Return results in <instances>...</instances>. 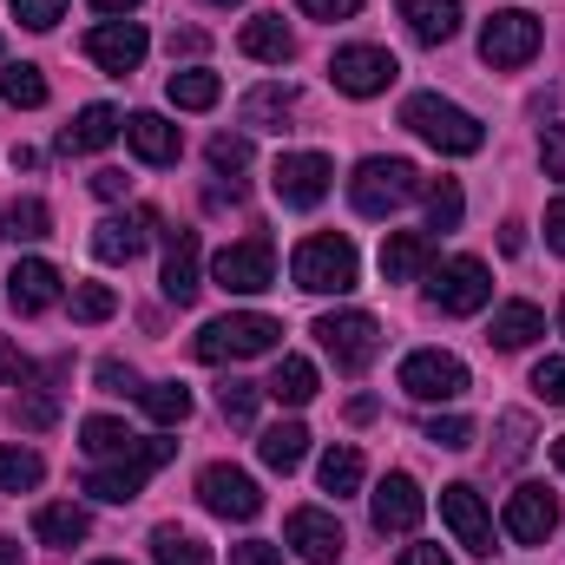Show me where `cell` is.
<instances>
[{"mask_svg": "<svg viewBox=\"0 0 565 565\" xmlns=\"http://www.w3.org/2000/svg\"><path fill=\"white\" fill-rule=\"evenodd\" d=\"M402 126L422 132V139L434 145V151H447V158H473V151L487 145V126H480L467 106L440 99V93H415V99L402 106Z\"/></svg>", "mask_w": 565, "mask_h": 565, "instance_id": "6da1fadb", "label": "cell"}, {"mask_svg": "<svg viewBox=\"0 0 565 565\" xmlns=\"http://www.w3.org/2000/svg\"><path fill=\"white\" fill-rule=\"evenodd\" d=\"M171 454H178V440H132V454L99 460V467L86 473V493H93V500H106V507H132V500L145 493V480H151Z\"/></svg>", "mask_w": 565, "mask_h": 565, "instance_id": "7a4b0ae2", "label": "cell"}, {"mask_svg": "<svg viewBox=\"0 0 565 565\" xmlns=\"http://www.w3.org/2000/svg\"><path fill=\"white\" fill-rule=\"evenodd\" d=\"M355 270H362V257H355L349 237H302L296 257H289V277H296V289H309V296H349L355 289Z\"/></svg>", "mask_w": 565, "mask_h": 565, "instance_id": "3957f363", "label": "cell"}, {"mask_svg": "<svg viewBox=\"0 0 565 565\" xmlns=\"http://www.w3.org/2000/svg\"><path fill=\"white\" fill-rule=\"evenodd\" d=\"M408 198H422V171H415L408 158H362L355 178H349V204H355L362 217H388V211H402Z\"/></svg>", "mask_w": 565, "mask_h": 565, "instance_id": "277c9868", "label": "cell"}, {"mask_svg": "<svg viewBox=\"0 0 565 565\" xmlns=\"http://www.w3.org/2000/svg\"><path fill=\"white\" fill-rule=\"evenodd\" d=\"M282 335L277 316H257V309H244V316H217V322H204L198 329V362H244V355H270Z\"/></svg>", "mask_w": 565, "mask_h": 565, "instance_id": "5b68a950", "label": "cell"}, {"mask_svg": "<svg viewBox=\"0 0 565 565\" xmlns=\"http://www.w3.org/2000/svg\"><path fill=\"white\" fill-rule=\"evenodd\" d=\"M316 342L342 375H362L382 355V322L369 309H329V316H316Z\"/></svg>", "mask_w": 565, "mask_h": 565, "instance_id": "8992f818", "label": "cell"}, {"mask_svg": "<svg viewBox=\"0 0 565 565\" xmlns=\"http://www.w3.org/2000/svg\"><path fill=\"white\" fill-rule=\"evenodd\" d=\"M427 302H434L440 316H473V309L493 302V270H487L480 257H447V264L427 277Z\"/></svg>", "mask_w": 565, "mask_h": 565, "instance_id": "52a82bcc", "label": "cell"}, {"mask_svg": "<svg viewBox=\"0 0 565 565\" xmlns=\"http://www.w3.org/2000/svg\"><path fill=\"white\" fill-rule=\"evenodd\" d=\"M540 20L526 13V7H507V13H493L487 26H480V60L487 66H500V73H513V66H526L533 53H540Z\"/></svg>", "mask_w": 565, "mask_h": 565, "instance_id": "ba28073f", "label": "cell"}, {"mask_svg": "<svg viewBox=\"0 0 565 565\" xmlns=\"http://www.w3.org/2000/svg\"><path fill=\"white\" fill-rule=\"evenodd\" d=\"M211 277H217V289H231V296H257V289H270V282H277V250H270V237L224 244L217 264H211Z\"/></svg>", "mask_w": 565, "mask_h": 565, "instance_id": "9c48e42d", "label": "cell"}, {"mask_svg": "<svg viewBox=\"0 0 565 565\" xmlns=\"http://www.w3.org/2000/svg\"><path fill=\"white\" fill-rule=\"evenodd\" d=\"M395 53L388 46H342L335 60H329V79H335V93H349V99H375V93H388L395 86Z\"/></svg>", "mask_w": 565, "mask_h": 565, "instance_id": "30bf717a", "label": "cell"}, {"mask_svg": "<svg viewBox=\"0 0 565 565\" xmlns=\"http://www.w3.org/2000/svg\"><path fill=\"white\" fill-rule=\"evenodd\" d=\"M198 500H204L217 520H257V513H264V487H257L244 467H231V460H217V467L198 473Z\"/></svg>", "mask_w": 565, "mask_h": 565, "instance_id": "8fae6325", "label": "cell"}, {"mask_svg": "<svg viewBox=\"0 0 565 565\" xmlns=\"http://www.w3.org/2000/svg\"><path fill=\"white\" fill-rule=\"evenodd\" d=\"M270 184H277V198L289 211H316V204L329 198V184H335V164H329L322 151H282L277 171H270Z\"/></svg>", "mask_w": 565, "mask_h": 565, "instance_id": "7c38bea8", "label": "cell"}, {"mask_svg": "<svg viewBox=\"0 0 565 565\" xmlns=\"http://www.w3.org/2000/svg\"><path fill=\"white\" fill-rule=\"evenodd\" d=\"M402 395H415V402H454V395H467V362L447 355V349H415L402 362Z\"/></svg>", "mask_w": 565, "mask_h": 565, "instance_id": "4fadbf2b", "label": "cell"}, {"mask_svg": "<svg viewBox=\"0 0 565 565\" xmlns=\"http://www.w3.org/2000/svg\"><path fill=\"white\" fill-rule=\"evenodd\" d=\"M440 520H447V533H454L473 559H487V553H493V513H487V500H480L467 480L440 487Z\"/></svg>", "mask_w": 565, "mask_h": 565, "instance_id": "5bb4252c", "label": "cell"}, {"mask_svg": "<svg viewBox=\"0 0 565 565\" xmlns=\"http://www.w3.org/2000/svg\"><path fill=\"white\" fill-rule=\"evenodd\" d=\"M282 540L296 546V559H309V565H335L342 553H349L342 520H335V513H322V507H296V513L282 520Z\"/></svg>", "mask_w": 565, "mask_h": 565, "instance_id": "9a60e30c", "label": "cell"}, {"mask_svg": "<svg viewBox=\"0 0 565 565\" xmlns=\"http://www.w3.org/2000/svg\"><path fill=\"white\" fill-rule=\"evenodd\" d=\"M151 53V40H145L139 20H99L93 33H86V60L93 66H106V73H139V60Z\"/></svg>", "mask_w": 565, "mask_h": 565, "instance_id": "2e32d148", "label": "cell"}, {"mask_svg": "<svg viewBox=\"0 0 565 565\" xmlns=\"http://www.w3.org/2000/svg\"><path fill=\"white\" fill-rule=\"evenodd\" d=\"M507 540H520V546H546L553 540V526H559V500L546 493V487H520L513 500H507Z\"/></svg>", "mask_w": 565, "mask_h": 565, "instance_id": "e0dca14e", "label": "cell"}, {"mask_svg": "<svg viewBox=\"0 0 565 565\" xmlns=\"http://www.w3.org/2000/svg\"><path fill=\"white\" fill-rule=\"evenodd\" d=\"M158 289L184 309V302H198V289H204V244H198V231H171V250H164V277Z\"/></svg>", "mask_w": 565, "mask_h": 565, "instance_id": "ac0fdd59", "label": "cell"}, {"mask_svg": "<svg viewBox=\"0 0 565 565\" xmlns=\"http://www.w3.org/2000/svg\"><path fill=\"white\" fill-rule=\"evenodd\" d=\"M427 513V493L415 487V473H388L375 487V533H415Z\"/></svg>", "mask_w": 565, "mask_h": 565, "instance_id": "d6986e66", "label": "cell"}, {"mask_svg": "<svg viewBox=\"0 0 565 565\" xmlns=\"http://www.w3.org/2000/svg\"><path fill=\"white\" fill-rule=\"evenodd\" d=\"M7 302H13V316H46L60 302V270L46 257H20L7 277Z\"/></svg>", "mask_w": 565, "mask_h": 565, "instance_id": "ffe728a7", "label": "cell"}, {"mask_svg": "<svg viewBox=\"0 0 565 565\" xmlns=\"http://www.w3.org/2000/svg\"><path fill=\"white\" fill-rule=\"evenodd\" d=\"M151 231H158L151 211H139V217H99V224H93V257H99V264H132Z\"/></svg>", "mask_w": 565, "mask_h": 565, "instance_id": "44dd1931", "label": "cell"}, {"mask_svg": "<svg viewBox=\"0 0 565 565\" xmlns=\"http://www.w3.org/2000/svg\"><path fill=\"white\" fill-rule=\"evenodd\" d=\"M126 145L139 151L145 164H178V151H184L178 126H171L164 113H132V119H126Z\"/></svg>", "mask_w": 565, "mask_h": 565, "instance_id": "7402d4cb", "label": "cell"}, {"mask_svg": "<svg viewBox=\"0 0 565 565\" xmlns=\"http://www.w3.org/2000/svg\"><path fill=\"white\" fill-rule=\"evenodd\" d=\"M434 270V244H427L422 231H388V244H382V277L388 282H415Z\"/></svg>", "mask_w": 565, "mask_h": 565, "instance_id": "603a6c76", "label": "cell"}, {"mask_svg": "<svg viewBox=\"0 0 565 565\" xmlns=\"http://www.w3.org/2000/svg\"><path fill=\"white\" fill-rule=\"evenodd\" d=\"M533 335H546V309L540 302H500L493 309V329H487L493 349H526Z\"/></svg>", "mask_w": 565, "mask_h": 565, "instance_id": "cb8c5ba5", "label": "cell"}, {"mask_svg": "<svg viewBox=\"0 0 565 565\" xmlns=\"http://www.w3.org/2000/svg\"><path fill=\"white\" fill-rule=\"evenodd\" d=\"M402 20L422 46H440L460 33V0H402Z\"/></svg>", "mask_w": 565, "mask_h": 565, "instance_id": "d4e9b609", "label": "cell"}, {"mask_svg": "<svg viewBox=\"0 0 565 565\" xmlns=\"http://www.w3.org/2000/svg\"><path fill=\"white\" fill-rule=\"evenodd\" d=\"M237 46H244L250 60H264V66H282V60L296 53V33L282 26V13H257V20H244Z\"/></svg>", "mask_w": 565, "mask_h": 565, "instance_id": "484cf974", "label": "cell"}, {"mask_svg": "<svg viewBox=\"0 0 565 565\" xmlns=\"http://www.w3.org/2000/svg\"><path fill=\"white\" fill-rule=\"evenodd\" d=\"M289 113H296V86H257V93H244V106H237V119H244L250 132H282Z\"/></svg>", "mask_w": 565, "mask_h": 565, "instance_id": "4316f807", "label": "cell"}, {"mask_svg": "<svg viewBox=\"0 0 565 565\" xmlns=\"http://www.w3.org/2000/svg\"><path fill=\"white\" fill-rule=\"evenodd\" d=\"M119 126H126V119H119L113 106H86V113L60 132V151H106V145L119 139Z\"/></svg>", "mask_w": 565, "mask_h": 565, "instance_id": "83f0119b", "label": "cell"}, {"mask_svg": "<svg viewBox=\"0 0 565 565\" xmlns=\"http://www.w3.org/2000/svg\"><path fill=\"white\" fill-rule=\"evenodd\" d=\"M164 93H171V106H178V113H211V106L224 99V79H217L211 66H184V73H171V86H164Z\"/></svg>", "mask_w": 565, "mask_h": 565, "instance_id": "f1b7e54d", "label": "cell"}, {"mask_svg": "<svg viewBox=\"0 0 565 565\" xmlns=\"http://www.w3.org/2000/svg\"><path fill=\"white\" fill-rule=\"evenodd\" d=\"M33 533H40L46 546H79V540L93 533V520H86V507L53 500V507H40V513H33Z\"/></svg>", "mask_w": 565, "mask_h": 565, "instance_id": "f546056e", "label": "cell"}, {"mask_svg": "<svg viewBox=\"0 0 565 565\" xmlns=\"http://www.w3.org/2000/svg\"><path fill=\"white\" fill-rule=\"evenodd\" d=\"M264 395H277L282 408L316 402V362H309V355H282L277 369H270V382H264Z\"/></svg>", "mask_w": 565, "mask_h": 565, "instance_id": "4dcf8cb0", "label": "cell"}, {"mask_svg": "<svg viewBox=\"0 0 565 565\" xmlns=\"http://www.w3.org/2000/svg\"><path fill=\"white\" fill-rule=\"evenodd\" d=\"M257 454H264V467H270V473H296V467H302V454H309V427H302V422L270 427V434L257 440Z\"/></svg>", "mask_w": 565, "mask_h": 565, "instance_id": "1f68e13d", "label": "cell"}, {"mask_svg": "<svg viewBox=\"0 0 565 565\" xmlns=\"http://www.w3.org/2000/svg\"><path fill=\"white\" fill-rule=\"evenodd\" d=\"M139 402H145V415H151L158 427H178L184 415H191V388H184V382H145Z\"/></svg>", "mask_w": 565, "mask_h": 565, "instance_id": "d6a6232c", "label": "cell"}, {"mask_svg": "<svg viewBox=\"0 0 565 565\" xmlns=\"http://www.w3.org/2000/svg\"><path fill=\"white\" fill-rule=\"evenodd\" d=\"M79 447L93 460H119V454H132V434H126V422H113V415H93V422H79Z\"/></svg>", "mask_w": 565, "mask_h": 565, "instance_id": "836d02e7", "label": "cell"}, {"mask_svg": "<svg viewBox=\"0 0 565 565\" xmlns=\"http://www.w3.org/2000/svg\"><path fill=\"white\" fill-rule=\"evenodd\" d=\"M422 198H427V231H460L467 198H460V184H454V178H434V184H422Z\"/></svg>", "mask_w": 565, "mask_h": 565, "instance_id": "e575fe53", "label": "cell"}, {"mask_svg": "<svg viewBox=\"0 0 565 565\" xmlns=\"http://www.w3.org/2000/svg\"><path fill=\"white\" fill-rule=\"evenodd\" d=\"M7 237H13V244H40V237H53V211H46L40 198H13V204H7Z\"/></svg>", "mask_w": 565, "mask_h": 565, "instance_id": "d590c367", "label": "cell"}, {"mask_svg": "<svg viewBox=\"0 0 565 565\" xmlns=\"http://www.w3.org/2000/svg\"><path fill=\"white\" fill-rule=\"evenodd\" d=\"M316 473H322V493H335V500H349V493L362 487V454H355V447H329Z\"/></svg>", "mask_w": 565, "mask_h": 565, "instance_id": "8d00e7d4", "label": "cell"}, {"mask_svg": "<svg viewBox=\"0 0 565 565\" xmlns=\"http://www.w3.org/2000/svg\"><path fill=\"white\" fill-rule=\"evenodd\" d=\"M0 99L7 106H46V79H40V66H26V60H13V66H0Z\"/></svg>", "mask_w": 565, "mask_h": 565, "instance_id": "74e56055", "label": "cell"}, {"mask_svg": "<svg viewBox=\"0 0 565 565\" xmlns=\"http://www.w3.org/2000/svg\"><path fill=\"white\" fill-rule=\"evenodd\" d=\"M151 559L158 565H211V553H204V540H191L184 526H158V533H151Z\"/></svg>", "mask_w": 565, "mask_h": 565, "instance_id": "f35d334b", "label": "cell"}, {"mask_svg": "<svg viewBox=\"0 0 565 565\" xmlns=\"http://www.w3.org/2000/svg\"><path fill=\"white\" fill-rule=\"evenodd\" d=\"M40 473H46V460H40L33 447H0V487H7V493H33Z\"/></svg>", "mask_w": 565, "mask_h": 565, "instance_id": "ab89813d", "label": "cell"}, {"mask_svg": "<svg viewBox=\"0 0 565 565\" xmlns=\"http://www.w3.org/2000/svg\"><path fill=\"white\" fill-rule=\"evenodd\" d=\"M13 422L26 427V434H46V427L60 422V402H53L46 388H20V402H13Z\"/></svg>", "mask_w": 565, "mask_h": 565, "instance_id": "60d3db41", "label": "cell"}, {"mask_svg": "<svg viewBox=\"0 0 565 565\" xmlns=\"http://www.w3.org/2000/svg\"><path fill=\"white\" fill-rule=\"evenodd\" d=\"M204 158H211L217 178H237V171H250V139H244V132H217Z\"/></svg>", "mask_w": 565, "mask_h": 565, "instance_id": "b9f144b4", "label": "cell"}, {"mask_svg": "<svg viewBox=\"0 0 565 565\" xmlns=\"http://www.w3.org/2000/svg\"><path fill=\"white\" fill-rule=\"evenodd\" d=\"M257 395H264L257 382H224V388H217L224 422H231V427H250V422H257Z\"/></svg>", "mask_w": 565, "mask_h": 565, "instance_id": "7bdbcfd3", "label": "cell"}, {"mask_svg": "<svg viewBox=\"0 0 565 565\" xmlns=\"http://www.w3.org/2000/svg\"><path fill=\"white\" fill-rule=\"evenodd\" d=\"M113 309H119V296H113L106 282H79V289H73V316H79V322H106Z\"/></svg>", "mask_w": 565, "mask_h": 565, "instance_id": "ee69618b", "label": "cell"}, {"mask_svg": "<svg viewBox=\"0 0 565 565\" xmlns=\"http://www.w3.org/2000/svg\"><path fill=\"white\" fill-rule=\"evenodd\" d=\"M427 440L447 447V454H460V447H473V422H467V415H434V422H427Z\"/></svg>", "mask_w": 565, "mask_h": 565, "instance_id": "f6af8a7d", "label": "cell"}, {"mask_svg": "<svg viewBox=\"0 0 565 565\" xmlns=\"http://www.w3.org/2000/svg\"><path fill=\"white\" fill-rule=\"evenodd\" d=\"M13 20H20V26H33V33H46V26H60V20H66V0H13Z\"/></svg>", "mask_w": 565, "mask_h": 565, "instance_id": "bcb514c9", "label": "cell"}, {"mask_svg": "<svg viewBox=\"0 0 565 565\" xmlns=\"http://www.w3.org/2000/svg\"><path fill=\"white\" fill-rule=\"evenodd\" d=\"M533 388H540L546 408H565V355H546V362L533 369Z\"/></svg>", "mask_w": 565, "mask_h": 565, "instance_id": "7dc6e473", "label": "cell"}, {"mask_svg": "<svg viewBox=\"0 0 565 565\" xmlns=\"http://www.w3.org/2000/svg\"><path fill=\"white\" fill-rule=\"evenodd\" d=\"M500 434H507V440H500V460H526V447H533V422H526V415H507Z\"/></svg>", "mask_w": 565, "mask_h": 565, "instance_id": "c3c4849f", "label": "cell"}, {"mask_svg": "<svg viewBox=\"0 0 565 565\" xmlns=\"http://www.w3.org/2000/svg\"><path fill=\"white\" fill-rule=\"evenodd\" d=\"M99 388H106V395H139V375H132V362L106 355V362H99Z\"/></svg>", "mask_w": 565, "mask_h": 565, "instance_id": "681fc988", "label": "cell"}, {"mask_svg": "<svg viewBox=\"0 0 565 565\" xmlns=\"http://www.w3.org/2000/svg\"><path fill=\"white\" fill-rule=\"evenodd\" d=\"M0 382H13V388H26V382H33V362H26L7 335H0Z\"/></svg>", "mask_w": 565, "mask_h": 565, "instance_id": "f907efd6", "label": "cell"}, {"mask_svg": "<svg viewBox=\"0 0 565 565\" xmlns=\"http://www.w3.org/2000/svg\"><path fill=\"white\" fill-rule=\"evenodd\" d=\"M231 565H282V546H270V540H244V546H231Z\"/></svg>", "mask_w": 565, "mask_h": 565, "instance_id": "816d5d0a", "label": "cell"}, {"mask_svg": "<svg viewBox=\"0 0 565 565\" xmlns=\"http://www.w3.org/2000/svg\"><path fill=\"white\" fill-rule=\"evenodd\" d=\"M540 158H546V178H559V184H565V126H546Z\"/></svg>", "mask_w": 565, "mask_h": 565, "instance_id": "f5cc1de1", "label": "cell"}, {"mask_svg": "<svg viewBox=\"0 0 565 565\" xmlns=\"http://www.w3.org/2000/svg\"><path fill=\"white\" fill-rule=\"evenodd\" d=\"M296 7H302L309 20H349V13H355L362 0H296Z\"/></svg>", "mask_w": 565, "mask_h": 565, "instance_id": "db71d44e", "label": "cell"}, {"mask_svg": "<svg viewBox=\"0 0 565 565\" xmlns=\"http://www.w3.org/2000/svg\"><path fill=\"white\" fill-rule=\"evenodd\" d=\"M93 191H99V198H106V204H113V198H126V191H132V178H126V171H113V164H106V171H93Z\"/></svg>", "mask_w": 565, "mask_h": 565, "instance_id": "11a10c76", "label": "cell"}, {"mask_svg": "<svg viewBox=\"0 0 565 565\" xmlns=\"http://www.w3.org/2000/svg\"><path fill=\"white\" fill-rule=\"evenodd\" d=\"M546 244L565 257V198H553V204H546Z\"/></svg>", "mask_w": 565, "mask_h": 565, "instance_id": "9f6ffc18", "label": "cell"}, {"mask_svg": "<svg viewBox=\"0 0 565 565\" xmlns=\"http://www.w3.org/2000/svg\"><path fill=\"white\" fill-rule=\"evenodd\" d=\"M402 565H454V559H447L440 546H408V553H402Z\"/></svg>", "mask_w": 565, "mask_h": 565, "instance_id": "6f0895ef", "label": "cell"}, {"mask_svg": "<svg viewBox=\"0 0 565 565\" xmlns=\"http://www.w3.org/2000/svg\"><path fill=\"white\" fill-rule=\"evenodd\" d=\"M500 250H507V257H520V250H526V231H520V224H507V231H500Z\"/></svg>", "mask_w": 565, "mask_h": 565, "instance_id": "680465c9", "label": "cell"}, {"mask_svg": "<svg viewBox=\"0 0 565 565\" xmlns=\"http://www.w3.org/2000/svg\"><path fill=\"white\" fill-rule=\"evenodd\" d=\"M349 422H375V395H355L349 402Z\"/></svg>", "mask_w": 565, "mask_h": 565, "instance_id": "91938a15", "label": "cell"}, {"mask_svg": "<svg viewBox=\"0 0 565 565\" xmlns=\"http://www.w3.org/2000/svg\"><path fill=\"white\" fill-rule=\"evenodd\" d=\"M0 565H20V540H7V533H0Z\"/></svg>", "mask_w": 565, "mask_h": 565, "instance_id": "94428289", "label": "cell"}, {"mask_svg": "<svg viewBox=\"0 0 565 565\" xmlns=\"http://www.w3.org/2000/svg\"><path fill=\"white\" fill-rule=\"evenodd\" d=\"M93 7H99V13H132L139 0H93Z\"/></svg>", "mask_w": 565, "mask_h": 565, "instance_id": "6125c7cd", "label": "cell"}, {"mask_svg": "<svg viewBox=\"0 0 565 565\" xmlns=\"http://www.w3.org/2000/svg\"><path fill=\"white\" fill-rule=\"evenodd\" d=\"M553 467H559V473H565V434H559V440H553Z\"/></svg>", "mask_w": 565, "mask_h": 565, "instance_id": "be15d7a7", "label": "cell"}, {"mask_svg": "<svg viewBox=\"0 0 565 565\" xmlns=\"http://www.w3.org/2000/svg\"><path fill=\"white\" fill-rule=\"evenodd\" d=\"M559 329H565V302H559Z\"/></svg>", "mask_w": 565, "mask_h": 565, "instance_id": "e7e4bbea", "label": "cell"}, {"mask_svg": "<svg viewBox=\"0 0 565 565\" xmlns=\"http://www.w3.org/2000/svg\"><path fill=\"white\" fill-rule=\"evenodd\" d=\"M99 565H126V559H99Z\"/></svg>", "mask_w": 565, "mask_h": 565, "instance_id": "03108f58", "label": "cell"}, {"mask_svg": "<svg viewBox=\"0 0 565 565\" xmlns=\"http://www.w3.org/2000/svg\"><path fill=\"white\" fill-rule=\"evenodd\" d=\"M217 7H237V0H217Z\"/></svg>", "mask_w": 565, "mask_h": 565, "instance_id": "003e7915", "label": "cell"}]
</instances>
